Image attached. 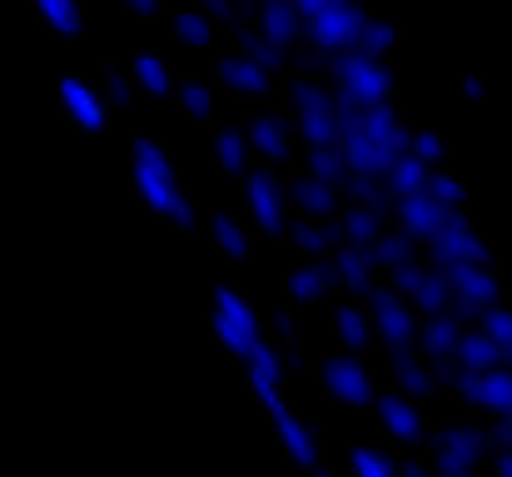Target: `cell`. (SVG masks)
Listing matches in <instances>:
<instances>
[{
    "mask_svg": "<svg viewBox=\"0 0 512 477\" xmlns=\"http://www.w3.org/2000/svg\"><path fill=\"white\" fill-rule=\"evenodd\" d=\"M130 155H135V184H140V194H145V204L155 209V214H165L174 229H194L199 224V214H194V204H189V194H184V184L174 179V164L165 159V150L155 145V140H135L130 145Z\"/></svg>",
    "mask_w": 512,
    "mask_h": 477,
    "instance_id": "cell-1",
    "label": "cell"
},
{
    "mask_svg": "<svg viewBox=\"0 0 512 477\" xmlns=\"http://www.w3.org/2000/svg\"><path fill=\"white\" fill-rule=\"evenodd\" d=\"M329 80L339 90V105L348 110H368L378 100H393V65L388 60H373L363 50H343L329 60Z\"/></svg>",
    "mask_w": 512,
    "mask_h": 477,
    "instance_id": "cell-2",
    "label": "cell"
},
{
    "mask_svg": "<svg viewBox=\"0 0 512 477\" xmlns=\"http://www.w3.org/2000/svg\"><path fill=\"white\" fill-rule=\"evenodd\" d=\"M249 388H254V398L264 403V413L274 418V433H279L284 453H289L294 463H304V468H319V443H314V428H309V423H304V418L289 408V398H284V383L249 373Z\"/></svg>",
    "mask_w": 512,
    "mask_h": 477,
    "instance_id": "cell-3",
    "label": "cell"
},
{
    "mask_svg": "<svg viewBox=\"0 0 512 477\" xmlns=\"http://www.w3.org/2000/svg\"><path fill=\"white\" fill-rule=\"evenodd\" d=\"M488 448H493V433L488 428H478V423H448V428H433V443H428V453H433V473L443 477H473V468L488 458Z\"/></svg>",
    "mask_w": 512,
    "mask_h": 477,
    "instance_id": "cell-4",
    "label": "cell"
},
{
    "mask_svg": "<svg viewBox=\"0 0 512 477\" xmlns=\"http://www.w3.org/2000/svg\"><path fill=\"white\" fill-rule=\"evenodd\" d=\"M368 318H373V338L388 348V353H403V348H418V309L393 289V284H378L368 299Z\"/></svg>",
    "mask_w": 512,
    "mask_h": 477,
    "instance_id": "cell-5",
    "label": "cell"
},
{
    "mask_svg": "<svg viewBox=\"0 0 512 477\" xmlns=\"http://www.w3.org/2000/svg\"><path fill=\"white\" fill-rule=\"evenodd\" d=\"M244 204H249V219L269 239H284L289 234V184L279 179V164L244 174Z\"/></svg>",
    "mask_w": 512,
    "mask_h": 477,
    "instance_id": "cell-6",
    "label": "cell"
},
{
    "mask_svg": "<svg viewBox=\"0 0 512 477\" xmlns=\"http://www.w3.org/2000/svg\"><path fill=\"white\" fill-rule=\"evenodd\" d=\"M423 259L428 264H438V269H448V264H463V259H478V264H493V254H488V244H483V234L468 224V209H453L428 239H423Z\"/></svg>",
    "mask_w": 512,
    "mask_h": 477,
    "instance_id": "cell-7",
    "label": "cell"
},
{
    "mask_svg": "<svg viewBox=\"0 0 512 477\" xmlns=\"http://www.w3.org/2000/svg\"><path fill=\"white\" fill-rule=\"evenodd\" d=\"M448 284H453V314L473 318L493 304H503V284L493 274V264H478V259H463V264H448Z\"/></svg>",
    "mask_w": 512,
    "mask_h": 477,
    "instance_id": "cell-8",
    "label": "cell"
},
{
    "mask_svg": "<svg viewBox=\"0 0 512 477\" xmlns=\"http://www.w3.org/2000/svg\"><path fill=\"white\" fill-rule=\"evenodd\" d=\"M319 383L343 408H373V398H378V388H373V378L363 368V353H348V348L319 363Z\"/></svg>",
    "mask_w": 512,
    "mask_h": 477,
    "instance_id": "cell-9",
    "label": "cell"
},
{
    "mask_svg": "<svg viewBox=\"0 0 512 477\" xmlns=\"http://www.w3.org/2000/svg\"><path fill=\"white\" fill-rule=\"evenodd\" d=\"M358 30H363V5H358V0H339V5H329L324 15H309V20H304V45H314L319 55L334 60L343 50H353Z\"/></svg>",
    "mask_w": 512,
    "mask_h": 477,
    "instance_id": "cell-10",
    "label": "cell"
},
{
    "mask_svg": "<svg viewBox=\"0 0 512 477\" xmlns=\"http://www.w3.org/2000/svg\"><path fill=\"white\" fill-rule=\"evenodd\" d=\"M453 393L463 398V403H473L478 413H488V418H512V368H463L458 373V383H453Z\"/></svg>",
    "mask_w": 512,
    "mask_h": 477,
    "instance_id": "cell-11",
    "label": "cell"
},
{
    "mask_svg": "<svg viewBox=\"0 0 512 477\" xmlns=\"http://www.w3.org/2000/svg\"><path fill=\"white\" fill-rule=\"evenodd\" d=\"M373 418L383 423V433H388L393 443L423 448V438H428V423H423V413H418V398H408L403 388L378 393V398H373Z\"/></svg>",
    "mask_w": 512,
    "mask_h": 477,
    "instance_id": "cell-12",
    "label": "cell"
},
{
    "mask_svg": "<svg viewBox=\"0 0 512 477\" xmlns=\"http://www.w3.org/2000/svg\"><path fill=\"white\" fill-rule=\"evenodd\" d=\"M289 184V209H299V214H309V219H334L343 209V189L339 184H329V179H319V174H294V179H284Z\"/></svg>",
    "mask_w": 512,
    "mask_h": 477,
    "instance_id": "cell-13",
    "label": "cell"
},
{
    "mask_svg": "<svg viewBox=\"0 0 512 477\" xmlns=\"http://www.w3.org/2000/svg\"><path fill=\"white\" fill-rule=\"evenodd\" d=\"M219 80L234 90V95H249V100H264L269 90H274V70L269 65H259L254 55H244V50H229V55H219Z\"/></svg>",
    "mask_w": 512,
    "mask_h": 477,
    "instance_id": "cell-14",
    "label": "cell"
},
{
    "mask_svg": "<svg viewBox=\"0 0 512 477\" xmlns=\"http://www.w3.org/2000/svg\"><path fill=\"white\" fill-rule=\"evenodd\" d=\"M448 214H453V209H443V204H438L428 189H418V194H403V199H393V214H388V219H393L403 234H413V239L423 244V239H428V234H433V229L448 219Z\"/></svg>",
    "mask_w": 512,
    "mask_h": 477,
    "instance_id": "cell-15",
    "label": "cell"
},
{
    "mask_svg": "<svg viewBox=\"0 0 512 477\" xmlns=\"http://www.w3.org/2000/svg\"><path fill=\"white\" fill-rule=\"evenodd\" d=\"M244 135H249V145H254L259 159H269V164H294V125H289V120H279V115H254V120L244 125Z\"/></svg>",
    "mask_w": 512,
    "mask_h": 477,
    "instance_id": "cell-16",
    "label": "cell"
},
{
    "mask_svg": "<svg viewBox=\"0 0 512 477\" xmlns=\"http://www.w3.org/2000/svg\"><path fill=\"white\" fill-rule=\"evenodd\" d=\"M254 25L284 50H294L304 40V15L294 0H254Z\"/></svg>",
    "mask_w": 512,
    "mask_h": 477,
    "instance_id": "cell-17",
    "label": "cell"
},
{
    "mask_svg": "<svg viewBox=\"0 0 512 477\" xmlns=\"http://www.w3.org/2000/svg\"><path fill=\"white\" fill-rule=\"evenodd\" d=\"M334 289H339V269H334L329 254H324V259H304V264L289 274V299H294V304H324Z\"/></svg>",
    "mask_w": 512,
    "mask_h": 477,
    "instance_id": "cell-18",
    "label": "cell"
},
{
    "mask_svg": "<svg viewBox=\"0 0 512 477\" xmlns=\"http://www.w3.org/2000/svg\"><path fill=\"white\" fill-rule=\"evenodd\" d=\"M463 323L453 309H438V314L418 318V353L423 358H453L458 353V338H463Z\"/></svg>",
    "mask_w": 512,
    "mask_h": 477,
    "instance_id": "cell-19",
    "label": "cell"
},
{
    "mask_svg": "<svg viewBox=\"0 0 512 477\" xmlns=\"http://www.w3.org/2000/svg\"><path fill=\"white\" fill-rule=\"evenodd\" d=\"M329 259H334V269H339V289H348L353 299H368V294L378 289V264L368 259V249H358V244H339Z\"/></svg>",
    "mask_w": 512,
    "mask_h": 477,
    "instance_id": "cell-20",
    "label": "cell"
},
{
    "mask_svg": "<svg viewBox=\"0 0 512 477\" xmlns=\"http://www.w3.org/2000/svg\"><path fill=\"white\" fill-rule=\"evenodd\" d=\"M388 358H393V363H388V368H393V383H398L408 398H418V403H423V398H433V393H438L433 363H428L418 348H403V353H388Z\"/></svg>",
    "mask_w": 512,
    "mask_h": 477,
    "instance_id": "cell-21",
    "label": "cell"
},
{
    "mask_svg": "<svg viewBox=\"0 0 512 477\" xmlns=\"http://www.w3.org/2000/svg\"><path fill=\"white\" fill-rule=\"evenodd\" d=\"M339 224H343V244L368 249V244L388 229V209H373V204H353V199H343Z\"/></svg>",
    "mask_w": 512,
    "mask_h": 477,
    "instance_id": "cell-22",
    "label": "cell"
},
{
    "mask_svg": "<svg viewBox=\"0 0 512 477\" xmlns=\"http://www.w3.org/2000/svg\"><path fill=\"white\" fill-rule=\"evenodd\" d=\"M284 105H289V115H304V110H339V90H334L329 80L294 75V80H284Z\"/></svg>",
    "mask_w": 512,
    "mask_h": 477,
    "instance_id": "cell-23",
    "label": "cell"
},
{
    "mask_svg": "<svg viewBox=\"0 0 512 477\" xmlns=\"http://www.w3.org/2000/svg\"><path fill=\"white\" fill-rule=\"evenodd\" d=\"M423 254V244L413 239V234H403L398 224H388L373 244H368V259L378 264V274H388V269H398V264H408V259H418Z\"/></svg>",
    "mask_w": 512,
    "mask_h": 477,
    "instance_id": "cell-24",
    "label": "cell"
},
{
    "mask_svg": "<svg viewBox=\"0 0 512 477\" xmlns=\"http://www.w3.org/2000/svg\"><path fill=\"white\" fill-rule=\"evenodd\" d=\"M334 333H339V343L348 353H363L368 343H373V318H368V304L363 299H348L334 309Z\"/></svg>",
    "mask_w": 512,
    "mask_h": 477,
    "instance_id": "cell-25",
    "label": "cell"
},
{
    "mask_svg": "<svg viewBox=\"0 0 512 477\" xmlns=\"http://www.w3.org/2000/svg\"><path fill=\"white\" fill-rule=\"evenodd\" d=\"M463 368H498L503 363V343L488 333V328H473V323H463V338H458V353H453Z\"/></svg>",
    "mask_w": 512,
    "mask_h": 477,
    "instance_id": "cell-26",
    "label": "cell"
},
{
    "mask_svg": "<svg viewBox=\"0 0 512 477\" xmlns=\"http://www.w3.org/2000/svg\"><path fill=\"white\" fill-rule=\"evenodd\" d=\"M234 50L254 55V60H259V65H269L274 75L289 65V50H284V45H274V40H269V35L254 25V20H239V25H234Z\"/></svg>",
    "mask_w": 512,
    "mask_h": 477,
    "instance_id": "cell-27",
    "label": "cell"
},
{
    "mask_svg": "<svg viewBox=\"0 0 512 477\" xmlns=\"http://www.w3.org/2000/svg\"><path fill=\"white\" fill-rule=\"evenodd\" d=\"M60 95H65V110L75 115V125H80V130H90V135H95V130H105V100H100L85 80H65V85H60Z\"/></svg>",
    "mask_w": 512,
    "mask_h": 477,
    "instance_id": "cell-28",
    "label": "cell"
},
{
    "mask_svg": "<svg viewBox=\"0 0 512 477\" xmlns=\"http://www.w3.org/2000/svg\"><path fill=\"white\" fill-rule=\"evenodd\" d=\"M428 174H433V164H428V159H418L413 150H403V155L388 164L383 184H388V194H393V199H403V194H418V189H428Z\"/></svg>",
    "mask_w": 512,
    "mask_h": 477,
    "instance_id": "cell-29",
    "label": "cell"
},
{
    "mask_svg": "<svg viewBox=\"0 0 512 477\" xmlns=\"http://www.w3.org/2000/svg\"><path fill=\"white\" fill-rule=\"evenodd\" d=\"M294 135L304 145H339L343 110H304V115H294Z\"/></svg>",
    "mask_w": 512,
    "mask_h": 477,
    "instance_id": "cell-30",
    "label": "cell"
},
{
    "mask_svg": "<svg viewBox=\"0 0 512 477\" xmlns=\"http://www.w3.org/2000/svg\"><path fill=\"white\" fill-rule=\"evenodd\" d=\"M249 155H254V145H249V135H244V130L224 125V130L214 135V159H219V169H224V174L244 179V174H249Z\"/></svg>",
    "mask_w": 512,
    "mask_h": 477,
    "instance_id": "cell-31",
    "label": "cell"
},
{
    "mask_svg": "<svg viewBox=\"0 0 512 477\" xmlns=\"http://www.w3.org/2000/svg\"><path fill=\"white\" fill-rule=\"evenodd\" d=\"M214 314H224L234 328H244L249 338H264V318L254 314V304H249L244 294H234L229 284H219V289H214Z\"/></svg>",
    "mask_w": 512,
    "mask_h": 477,
    "instance_id": "cell-32",
    "label": "cell"
},
{
    "mask_svg": "<svg viewBox=\"0 0 512 477\" xmlns=\"http://www.w3.org/2000/svg\"><path fill=\"white\" fill-rule=\"evenodd\" d=\"M174 40H179L184 50H209V45H214V20H209V10H204V5L179 10V15H174Z\"/></svg>",
    "mask_w": 512,
    "mask_h": 477,
    "instance_id": "cell-33",
    "label": "cell"
},
{
    "mask_svg": "<svg viewBox=\"0 0 512 477\" xmlns=\"http://www.w3.org/2000/svg\"><path fill=\"white\" fill-rule=\"evenodd\" d=\"M304 169L343 189V179H348V159H343V145H304Z\"/></svg>",
    "mask_w": 512,
    "mask_h": 477,
    "instance_id": "cell-34",
    "label": "cell"
},
{
    "mask_svg": "<svg viewBox=\"0 0 512 477\" xmlns=\"http://www.w3.org/2000/svg\"><path fill=\"white\" fill-rule=\"evenodd\" d=\"M135 85H140L145 95H155V100H165V95H174L170 65H165L160 55H150V50H140V55H135Z\"/></svg>",
    "mask_w": 512,
    "mask_h": 477,
    "instance_id": "cell-35",
    "label": "cell"
},
{
    "mask_svg": "<svg viewBox=\"0 0 512 477\" xmlns=\"http://www.w3.org/2000/svg\"><path fill=\"white\" fill-rule=\"evenodd\" d=\"M393 45H398V30H393L388 20L363 15V30H358L353 50H363V55H373V60H388V55H393Z\"/></svg>",
    "mask_w": 512,
    "mask_h": 477,
    "instance_id": "cell-36",
    "label": "cell"
},
{
    "mask_svg": "<svg viewBox=\"0 0 512 477\" xmlns=\"http://www.w3.org/2000/svg\"><path fill=\"white\" fill-rule=\"evenodd\" d=\"M174 95H179V110H184L194 125L214 120V90H209L204 80H174Z\"/></svg>",
    "mask_w": 512,
    "mask_h": 477,
    "instance_id": "cell-37",
    "label": "cell"
},
{
    "mask_svg": "<svg viewBox=\"0 0 512 477\" xmlns=\"http://www.w3.org/2000/svg\"><path fill=\"white\" fill-rule=\"evenodd\" d=\"M209 234H214L219 254H229V259H249V234H244L229 214H214V219H209Z\"/></svg>",
    "mask_w": 512,
    "mask_h": 477,
    "instance_id": "cell-38",
    "label": "cell"
},
{
    "mask_svg": "<svg viewBox=\"0 0 512 477\" xmlns=\"http://www.w3.org/2000/svg\"><path fill=\"white\" fill-rule=\"evenodd\" d=\"M348 468H353V473H368V477H393L398 473V458L358 443V448H348Z\"/></svg>",
    "mask_w": 512,
    "mask_h": 477,
    "instance_id": "cell-39",
    "label": "cell"
},
{
    "mask_svg": "<svg viewBox=\"0 0 512 477\" xmlns=\"http://www.w3.org/2000/svg\"><path fill=\"white\" fill-rule=\"evenodd\" d=\"M428 194H433L443 209H468V189H463L448 169H438V164H433V174H428Z\"/></svg>",
    "mask_w": 512,
    "mask_h": 477,
    "instance_id": "cell-40",
    "label": "cell"
},
{
    "mask_svg": "<svg viewBox=\"0 0 512 477\" xmlns=\"http://www.w3.org/2000/svg\"><path fill=\"white\" fill-rule=\"evenodd\" d=\"M209 323H214V333H219V343H224V348L234 353V363H244V358L254 353V343H259V338H249L244 328H234V323H229V318H224V314H209Z\"/></svg>",
    "mask_w": 512,
    "mask_h": 477,
    "instance_id": "cell-41",
    "label": "cell"
},
{
    "mask_svg": "<svg viewBox=\"0 0 512 477\" xmlns=\"http://www.w3.org/2000/svg\"><path fill=\"white\" fill-rule=\"evenodd\" d=\"M423 279H428V259H423V254H418V259H408V264H398V269H388V284H393L403 299H413Z\"/></svg>",
    "mask_w": 512,
    "mask_h": 477,
    "instance_id": "cell-42",
    "label": "cell"
},
{
    "mask_svg": "<svg viewBox=\"0 0 512 477\" xmlns=\"http://www.w3.org/2000/svg\"><path fill=\"white\" fill-rule=\"evenodd\" d=\"M40 10H45V20L55 25V30H65V35H75L85 20H80V5L75 0H35Z\"/></svg>",
    "mask_w": 512,
    "mask_h": 477,
    "instance_id": "cell-43",
    "label": "cell"
},
{
    "mask_svg": "<svg viewBox=\"0 0 512 477\" xmlns=\"http://www.w3.org/2000/svg\"><path fill=\"white\" fill-rule=\"evenodd\" d=\"M408 150L418 159H428V164H443V159H448L443 135H433V130H413V135H408Z\"/></svg>",
    "mask_w": 512,
    "mask_h": 477,
    "instance_id": "cell-44",
    "label": "cell"
},
{
    "mask_svg": "<svg viewBox=\"0 0 512 477\" xmlns=\"http://www.w3.org/2000/svg\"><path fill=\"white\" fill-rule=\"evenodd\" d=\"M478 328H488L498 343H512V309H503V304L483 309V314H478Z\"/></svg>",
    "mask_w": 512,
    "mask_h": 477,
    "instance_id": "cell-45",
    "label": "cell"
},
{
    "mask_svg": "<svg viewBox=\"0 0 512 477\" xmlns=\"http://www.w3.org/2000/svg\"><path fill=\"white\" fill-rule=\"evenodd\" d=\"M105 95L115 100V110H130L135 105V80L120 75V70H105Z\"/></svg>",
    "mask_w": 512,
    "mask_h": 477,
    "instance_id": "cell-46",
    "label": "cell"
},
{
    "mask_svg": "<svg viewBox=\"0 0 512 477\" xmlns=\"http://www.w3.org/2000/svg\"><path fill=\"white\" fill-rule=\"evenodd\" d=\"M488 433H493V448H498V443L512 448V418H493V428H488Z\"/></svg>",
    "mask_w": 512,
    "mask_h": 477,
    "instance_id": "cell-47",
    "label": "cell"
},
{
    "mask_svg": "<svg viewBox=\"0 0 512 477\" xmlns=\"http://www.w3.org/2000/svg\"><path fill=\"white\" fill-rule=\"evenodd\" d=\"M125 5H130L135 15H145V20H150V15H160V0H125Z\"/></svg>",
    "mask_w": 512,
    "mask_h": 477,
    "instance_id": "cell-48",
    "label": "cell"
},
{
    "mask_svg": "<svg viewBox=\"0 0 512 477\" xmlns=\"http://www.w3.org/2000/svg\"><path fill=\"white\" fill-rule=\"evenodd\" d=\"M493 468H498L503 477H512V448H503V443H498V458H493Z\"/></svg>",
    "mask_w": 512,
    "mask_h": 477,
    "instance_id": "cell-49",
    "label": "cell"
},
{
    "mask_svg": "<svg viewBox=\"0 0 512 477\" xmlns=\"http://www.w3.org/2000/svg\"><path fill=\"white\" fill-rule=\"evenodd\" d=\"M463 95H468V100H483L488 90H483V80H478V75H468V80H463Z\"/></svg>",
    "mask_w": 512,
    "mask_h": 477,
    "instance_id": "cell-50",
    "label": "cell"
}]
</instances>
